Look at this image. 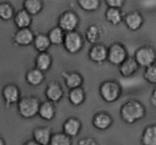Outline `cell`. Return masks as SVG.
<instances>
[{
	"label": "cell",
	"mask_w": 156,
	"mask_h": 145,
	"mask_svg": "<svg viewBox=\"0 0 156 145\" xmlns=\"http://www.w3.org/2000/svg\"><path fill=\"white\" fill-rule=\"evenodd\" d=\"M120 117L123 123L132 125L145 118L146 106L137 100H129L125 102L120 108Z\"/></svg>",
	"instance_id": "obj_1"
},
{
	"label": "cell",
	"mask_w": 156,
	"mask_h": 145,
	"mask_svg": "<svg viewBox=\"0 0 156 145\" xmlns=\"http://www.w3.org/2000/svg\"><path fill=\"white\" fill-rule=\"evenodd\" d=\"M41 101L35 96L21 97L17 103V110L21 118L31 119L37 116Z\"/></svg>",
	"instance_id": "obj_2"
},
{
	"label": "cell",
	"mask_w": 156,
	"mask_h": 145,
	"mask_svg": "<svg viewBox=\"0 0 156 145\" xmlns=\"http://www.w3.org/2000/svg\"><path fill=\"white\" fill-rule=\"evenodd\" d=\"M121 85L115 80H106L101 82L98 88L101 98L107 103H113L119 100L122 94Z\"/></svg>",
	"instance_id": "obj_3"
},
{
	"label": "cell",
	"mask_w": 156,
	"mask_h": 145,
	"mask_svg": "<svg viewBox=\"0 0 156 145\" xmlns=\"http://www.w3.org/2000/svg\"><path fill=\"white\" fill-rule=\"evenodd\" d=\"M62 45L68 53L71 55L77 54L85 47V38L78 30L67 32L65 33Z\"/></svg>",
	"instance_id": "obj_4"
},
{
	"label": "cell",
	"mask_w": 156,
	"mask_h": 145,
	"mask_svg": "<svg viewBox=\"0 0 156 145\" xmlns=\"http://www.w3.org/2000/svg\"><path fill=\"white\" fill-rule=\"evenodd\" d=\"M133 58L140 67L146 68L150 66L155 64V50L151 46H143L136 49Z\"/></svg>",
	"instance_id": "obj_5"
},
{
	"label": "cell",
	"mask_w": 156,
	"mask_h": 145,
	"mask_svg": "<svg viewBox=\"0 0 156 145\" xmlns=\"http://www.w3.org/2000/svg\"><path fill=\"white\" fill-rule=\"evenodd\" d=\"M129 56L127 49L120 42H114L108 47V61L113 65L119 66Z\"/></svg>",
	"instance_id": "obj_6"
},
{
	"label": "cell",
	"mask_w": 156,
	"mask_h": 145,
	"mask_svg": "<svg viewBox=\"0 0 156 145\" xmlns=\"http://www.w3.org/2000/svg\"><path fill=\"white\" fill-rule=\"evenodd\" d=\"M80 19L76 12L67 10L62 12L58 18V27L65 33L76 30L79 25Z\"/></svg>",
	"instance_id": "obj_7"
},
{
	"label": "cell",
	"mask_w": 156,
	"mask_h": 145,
	"mask_svg": "<svg viewBox=\"0 0 156 145\" xmlns=\"http://www.w3.org/2000/svg\"><path fill=\"white\" fill-rule=\"evenodd\" d=\"M2 97L4 101L5 106L6 108H10L17 104L21 99V90L15 84H7L2 89Z\"/></svg>",
	"instance_id": "obj_8"
},
{
	"label": "cell",
	"mask_w": 156,
	"mask_h": 145,
	"mask_svg": "<svg viewBox=\"0 0 156 145\" xmlns=\"http://www.w3.org/2000/svg\"><path fill=\"white\" fill-rule=\"evenodd\" d=\"M44 95L48 101L53 103H59L64 97L62 85L56 81H51L47 84L44 91Z\"/></svg>",
	"instance_id": "obj_9"
},
{
	"label": "cell",
	"mask_w": 156,
	"mask_h": 145,
	"mask_svg": "<svg viewBox=\"0 0 156 145\" xmlns=\"http://www.w3.org/2000/svg\"><path fill=\"white\" fill-rule=\"evenodd\" d=\"M88 57L95 64H103L108 59V47L101 43L91 45L88 52Z\"/></svg>",
	"instance_id": "obj_10"
},
{
	"label": "cell",
	"mask_w": 156,
	"mask_h": 145,
	"mask_svg": "<svg viewBox=\"0 0 156 145\" xmlns=\"http://www.w3.org/2000/svg\"><path fill=\"white\" fill-rule=\"evenodd\" d=\"M91 123L93 127L97 130L106 131L114 124V119L109 112L99 111L93 116Z\"/></svg>",
	"instance_id": "obj_11"
},
{
	"label": "cell",
	"mask_w": 156,
	"mask_h": 145,
	"mask_svg": "<svg viewBox=\"0 0 156 145\" xmlns=\"http://www.w3.org/2000/svg\"><path fill=\"white\" fill-rule=\"evenodd\" d=\"M35 34L33 30L28 28L18 29L16 32L14 33L13 40L14 43L18 47H28L32 45Z\"/></svg>",
	"instance_id": "obj_12"
},
{
	"label": "cell",
	"mask_w": 156,
	"mask_h": 145,
	"mask_svg": "<svg viewBox=\"0 0 156 145\" xmlns=\"http://www.w3.org/2000/svg\"><path fill=\"white\" fill-rule=\"evenodd\" d=\"M82 129V123L78 117L70 116L62 123V132L73 138L79 135Z\"/></svg>",
	"instance_id": "obj_13"
},
{
	"label": "cell",
	"mask_w": 156,
	"mask_h": 145,
	"mask_svg": "<svg viewBox=\"0 0 156 145\" xmlns=\"http://www.w3.org/2000/svg\"><path fill=\"white\" fill-rule=\"evenodd\" d=\"M126 27L132 31L140 30L144 23V18L142 14L138 11L129 12L123 16V19Z\"/></svg>",
	"instance_id": "obj_14"
},
{
	"label": "cell",
	"mask_w": 156,
	"mask_h": 145,
	"mask_svg": "<svg viewBox=\"0 0 156 145\" xmlns=\"http://www.w3.org/2000/svg\"><path fill=\"white\" fill-rule=\"evenodd\" d=\"M140 67L136 62L133 56H128L118 66V71L120 75L125 78H131L135 75Z\"/></svg>",
	"instance_id": "obj_15"
},
{
	"label": "cell",
	"mask_w": 156,
	"mask_h": 145,
	"mask_svg": "<svg viewBox=\"0 0 156 145\" xmlns=\"http://www.w3.org/2000/svg\"><path fill=\"white\" fill-rule=\"evenodd\" d=\"M62 77L66 87L69 90L82 87L84 84V77L81 73L76 71H62Z\"/></svg>",
	"instance_id": "obj_16"
},
{
	"label": "cell",
	"mask_w": 156,
	"mask_h": 145,
	"mask_svg": "<svg viewBox=\"0 0 156 145\" xmlns=\"http://www.w3.org/2000/svg\"><path fill=\"white\" fill-rule=\"evenodd\" d=\"M53 134L49 126H37L32 132V139L41 145H49Z\"/></svg>",
	"instance_id": "obj_17"
},
{
	"label": "cell",
	"mask_w": 156,
	"mask_h": 145,
	"mask_svg": "<svg viewBox=\"0 0 156 145\" xmlns=\"http://www.w3.org/2000/svg\"><path fill=\"white\" fill-rule=\"evenodd\" d=\"M56 115V107L54 103L46 100L41 103L37 116L43 120L50 122L54 119Z\"/></svg>",
	"instance_id": "obj_18"
},
{
	"label": "cell",
	"mask_w": 156,
	"mask_h": 145,
	"mask_svg": "<svg viewBox=\"0 0 156 145\" xmlns=\"http://www.w3.org/2000/svg\"><path fill=\"white\" fill-rule=\"evenodd\" d=\"M53 62V57L48 52L38 53L34 59V68L45 73L50 69Z\"/></svg>",
	"instance_id": "obj_19"
},
{
	"label": "cell",
	"mask_w": 156,
	"mask_h": 145,
	"mask_svg": "<svg viewBox=\"0 0 156 145\" xmlns=\"http://www.w3.org/2000/svg\"><path fill=\"white\" fill-rule=\"evenodd\" d=\"M45 73L36 68L29 69L24 76L26 83L30 87L40 86L45 81Z\"/></svg>",
	"instance_id": "obj_20"
},
{
	"label": "cell",
	"mask_w": 156,
	"mask_h": 145,
	"mask_svg": "<svg viewBox=\"0 0 156 145\" xmlns=\"http://www.w3.org/2000/svg\"><path fill=\"white\" fill-rule=\"evenodd\" d=\"M14 24L15 27L18 29H23V28H28L31 25L32 21V16L30 14L27 13L24 9L15 12V15L13 18Z\"/></svg>",
	"instance_id": "obj_21"
},
{
	"label": "cell",
	"mask_w": 156,
	"mask_h": 145,
	"mask_svg": "<svg viewBox=\"0 0 156 145\" xmlns=\"http://www.w3.org/2000/svg\"><path fill=\"white\" fill-rule=\"evenodd\" d=\"M86 100V93L82 87L69 90L68 100L73 106H79Z\"/></svg>",
	"instance_id": "obj_22"
},
{
	"label": "cell",
	"mask_w": 156,
	"mask_h": 145,
	"mask_svg": "<svg viewBox=\"0 0 156 145\" xmlns=\"http://www.w3.org/2000/svg\"><path fill=\"white\" fill-rule=\"evenodd\" d=\"M142 145H156V126L151 124L143 129L140 138Z\"/></svg>",
	"instance_id": "obj_23"
},
{
	"label": "cell",
	"mask_w": 156,
	"mask_h": 145,
	"mask_svg": "<svg viewBox=\"0 0 156 145\" xmlns=\"http://www.w3.org/2000/svg\"><path fill=\"white\" fill-rule=\"evenodd\" d=\"M32 45L37 53L47 52L51 47V43L47 35L42 33L35 35Z\"/></svg>",
	"instance_id": "obj_24"
},
{
	"label": "cell",
	"mask_w": 156,
	"mask_h": 145,
	"mask_svg": "<svg viewBox=\"0 0 156 145\" xmlns=\"http://www.w3.org/2000/svg\"><path fill=\"white\" fill-rule=\"evenodd\" d=\"M85 40L91 45L101 43V29L96 24H91L88 26L85 31Z\"/></svg>",
	"instance_id": "obj_25"
},
{
	"label": "cell",
	"mask_w": 156,
	"mask_h": 145,
	"mask_svg": "<svg viewBox=\"0 0 156 145\" xmlns=\"http://www.w3.org/2000/svg\"><path fill=\"white\" fill-rule=\"evenodd\" d=\"M44 8L42 0H24L23 9L31 16L41 13Z\"/></svg>",
	"instance_id": "obj_26"
},
{
	"label": "cell",
	"mask_w": 156,
	"mask_h": 145,
	"mask_svg": "<svg viewBox=\"0 0 156 145\" xmlns=\"http://www.w3.org/2000/svg\"><path fill=\"white\" fill-rule=\"evenodd\" d=\"M105 18L111 24L117 26L123 21V15L120 9L108 8L105 12Z\"/></svg>",
	"instance_id": "obj_27"
},
{
	"label": "cell",
	"mask_w": 156,
	"mask_h": 145,
	"mask_svg": "<svg viewBox=\"0 0 156 145\" xmlns=\"http://www.w3.org/2000/svg\"><path fill=\"white\" fill-rule=\"evenodd\" d=\"M65 32L59 27L58 26L53 27L50 30V31L47 33L51 45L54 46H60L63 43L64 36H65Z\"/></svg>",
	"instance_id": "obj_28"
},
{
	"label": "cell",
	"mask_w": 156,
	"mask_h": 145,
	"mask_svg": "<svg viewBox=\"0 0 156 145\" xmlns=\"http://www.w3.org/2000/svg\"><path fill=\"white\" fill-rule=\"evenodd\" d=\"M15 14V9L11 3L8 2H0V19L8 21L14 18Z\"/></svg>",
	"instance_id": "obj_29"
},
{
	"label": "cell",
	"mask_w": 156,
	"mask_h": 145,
	"mask_svg": "<svg viewBox=\"0 0 156 145\" xmlns=\"http://www.w3.org/2000/svg\"><path fill=\"white\" fill-rule=\"evenodd\" d=\"M79 8L87 12H93L98 10L101 0H77Z\"/></svg>",
	"instance_id": "obj_30"
},
{
	"label": "cell",
	"mask_w": 156,
	"mask_h": 145,
	"mask_svg": "<svg viewBox=\"0 0 156 145\" xmlns=\"http://www.w3.org/2000/svg\"><path fill=\"white\" fill-rule=\"evenodd\" d=\"M49 145H73V141L63 132H57L53 134Z\"/></svg>",
	"instance_id": "obj_31"
},
{
	"label": "cell",
	"mask_w": 156,
	"mask_h": 145,
	"mask_svg": "<svg viewBox=\"0 0 156 145\" xmlns=\"http://www.w3.org/2000/svg\"><path fill=\"white\" fill-rule=\"evenodd\" d=\"M143 78L148 83L151 85H155L156 84V66L155 64L144 68L143 71Z\"/></svg>",
	"instance_id": "obj_32"
},
{
	"label": "cell",
	"mask_w": 156,
	"mask_h": 145,
	"mask_svg": "<svg viewBox=\"0 0 156 145\" xmlns=\"http://www.w3.org/2000/svg\"><path fill=\"white\" fill-rule=\"evenodd\" d=\"M108 8L121 9L126 2V0H105Z\"/></svg>",
	"instance_id": "obj_33"
},
{
	"label": "cell",
	"mask_w": 156,
	"mask_h": 145,
	"mask_svg": "<svg viewBox=\"0 0 156 145\" xmlns=\"http://www.w3.org/2000/svg\"><path fill=\"white\" fill-rule=\"evenodd\" d=\"M78 145H100L96 139L91 138V137H86L82 138L78 141Z\"/></svg>",
	"instance_id": "obj_34"
},
{
	"label": "cell",
	"mask_w": 156,
	"mask_h": 145,
	"mask_svg": "<svg viewBox=\"0 0 156 145\" xmlns=\"http://www.w3.org/2000/svg\"><path fill=\"white\" fill-rule=\"evenodd\" d=\"M149 102L152 104V106L154 108H155L156 106V89H153V91H152L150 94V97H149Z\"/></svg>",
	"instance_id": "obj_35"
},
{
	"label": "cell",
	"mask_w": 156,
	"mask_h": 145,
	"mask_svg": "<svg viewBox=\"0 0 156 145\" xmlns=\"http://www.w3.org/2000/svg\"><path fill=\"white\" fill-rule=\"evenodd\" d=\"M22 145H41V144H38L37 142H36L34 140L30 139V140H28V141H25L24 143H23Z\"/></svg>",
	"instance_id": "obj_36"
},
{
	"label": "cell",
	"mask_w": 156,
	"mask_h": 145,
	"mask_svg": "<svg viewBox=\"0 0 156 145\" xmlns=\"http://www.w3.org/2000/svg\"><path fill=\"white\" fill-rule=\"evenodd\" d=\"M0 145H6L5 141L4 138L1 136H0Z\"/></svg>",
	"instance_id": "obj_37"
}]
</instances>
